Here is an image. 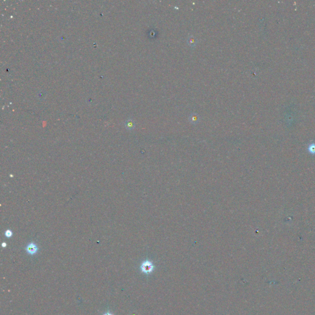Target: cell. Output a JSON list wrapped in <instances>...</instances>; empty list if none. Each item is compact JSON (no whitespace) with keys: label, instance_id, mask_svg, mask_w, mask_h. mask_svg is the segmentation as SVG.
<instances>
[{"label":"cell","instance_id":"obj_1","mask_svg":"<svg viewBox=\"0 0 315 315\" xmlns=\"http://www.w3.org/2000/svg\"><path fill=\"white\" fill-rule=\"evenodd\" d=\"M140 268H141V270H142V272L146 273V274H148V273H151L152 271H153V270L154 268V266H153V265L151 262V261H148V260H146V261H143V262L141 266H140Z\"/></svg>","mask_w":315,"mask_h":315},{"label":"cell","instance_id":"obj_2","mask_svg":"<svg viewBox=\"0 0 315 315\" xmlns=\"http://www.w3.org/2000/svg\"><path fill=\"white\" fill-rule=\"evenodd\" d=\"M38 249L37 246L35 243H33L28 244L26 247V251L27 252V253L30 255L35 254L38 252Z\"/></svg>","mask_w":315,"mask_h":315},{"label":"cell","instance_id":"obj_3","mask_svg":"<svg viewBox=\"0 0 315 315\" xmlns=\"http://www.w3.org/2000/svg\"><path fill=\"white\" fill-rule=\"evenodd\" d=\"M125 126L128 129H129V130L133 129L134 128V127H135L134 122L133 121L132 119H128V120L126 121Z\"/></svg>","mask_w":315,"mask_h":315},{"label":"cell","instance_id":"obj_4","mask_svg":"<svg viewBox=\"0 0 315 315\" xmlns=\"http://www.w3.org/2000/svg\"><path fill=\"white\" fill-rule=\"evenodd\" d=\"M190 121L191 123L193 124L196 123L198 122V121H199V117H198V116L196 114L193 113L190 116Z\"/></svg>","mask_w":315,"mask_h":315},{"label":"cell","instance_id":"obj_5","mask_svg":"<svg viewBox=\"0 0 315 315\" xmlns=\"http://www.w3.org/2000/svg\"><path fill=\"white\" fill-rule=\"evenodd\" d=\"M188 41L189 45H190L191 46H194L195 45H196V42H197L196 40H195V38L193 36H190V38H189Z\"/></svg>","mask_w":315,"mask_h":315},{"label":"cell","instance_id":"obj_6","mask_svg":"<svg viewBox=\"0 0 315 315\" xmlns=\"http://www.w3.org/2000/svg\"><path fill=\"white\" fill-rule=\"evenodd\" d=\"M12 235V232L11 231V230H7L5 231V236L7 237V238H11Z\"/></svg>","mask_w":315,"mask_h":315},{"label":"cell","instance_id":"obj_7","mask_svg":"<svg viewBox=\"0 0 315 315\" xmlns=\"http://www.w3.org/2000/svg\"><path fill=\"white\" fill-rule=\"evenodd\" d=\"M2 247H3V248H5V247H6V243H2Z\"/></svg>","mask_w":315,"mask_h":315},{"label":"cell","instance_id":"obj_8","mask_svg":"<svg viewBox=\"0 0 315 315\" xmlns=\"http://www.w3.org/2000/svg\"><path fill=\"white\" fill-rule=\"evenodd\" d=\"M104 315H113V314H111V313H107L105 314Z\"/></svg>","mask_w":315,"mask_h":315}]
</instances>
